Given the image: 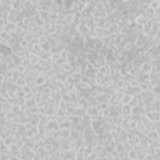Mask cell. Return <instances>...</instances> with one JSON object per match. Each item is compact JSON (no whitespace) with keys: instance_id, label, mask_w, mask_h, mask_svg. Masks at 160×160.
Segmentation results:
<instances>
[{"instance_id":"cell-1","label":"cell","mask_w":160,"mask_h":160,"mask_svg":"<svg viewBox=\"0 0 160 160\" xmlns=\"http://www.w3.org/2000/svg\"><path fill=\"white\" fill-rule=\"evenodd\" d=\"M58 124H59V129L60 130H66L71 128V122H70V116L69 115H64V116H59L56 119Z\"/></svg>"},{"instance_id":"cell-2","label":"cell","mask_w":160,"mask_h":160,"mask_svg":"<svg viewBox=\"0 0 160 160\" xmlns=\"http://www.w3.org/2000/svg\"><path fill=\"white\" fill-rule=\"evenodd\" d=\"M21 154H20V159L21 160H34L35 158V151L30 148H26V146H22L21 148Z\"/></svg>"},{"instance_id":"cell-3","label":"cell","mask_w":160,"mask_h":160,"mask_svg":"<svg viewBox=\"0 0 160 160\" xmlns=\"http://www.w3.org/2000/svg\"><path fill=\"white\" fill-rule=\"evenodd\" d=\"M38 135V128L31 124H26V130L24 132V139H34Z\"/></svg>"},{"instance_id":"cell-4","label":"cell","mask_w":160,"mask_h":160,"mask_svg":"<svg viewBox=\"0 0 160 160\" xmlns=\"http://www.w3.org/2000/svg\"><path fill=\"white\" fill-rule=\"evenodd\" d=\"M52 0H36V11H49Z\"/></svg>"},{"instance_id":"cell-5","label":"cell","mask_w":160,"mask_h":160,"mask_svg":"<svg viewBox=\"0 0 160 160\" xmlns=\"http://www.w3.org/2000/svg\"><path fill=\"white\" fill-rule=\"evenodd\" d=\"M24 19V15L21 11H15V10H11L10 14H9V18H8V21L10 22H14V24H19L21 20Z\"/></svg>"},{"instance_id":"cell-6","label":"cell","mask_w":160,"mask_h":160,"mask_svg":"<svg viewBox=\"0 0 160 160\" xmlns=\"http://www.w3.org/2000/svg\"><path fill=\"white\" fill-rule=\"evenodd\" d=\"M90 30H91V29H90V28L86 25V22H85L84 20H82V21H81V22H80V24L76 26V32H78V34L81 36V38H86V36L89 35Z\"/></svg>"},{"instance_id":"cell-7","label":"cell","mask_w":160,"mask_h":160,"mask_svg":"<svg viewBox=\"0 0 160 160\" xmlns=\"http://www.w3.org/2000/svg\"><path fill=\"white\" fill-rule=\"evenodd\" d=\"M59 141V145H60V149L61 150H69V149H72V141L70 138H62Z\"/></svg>"},{"instance_id":"cell-8","label":"cell","mask_w":160,"mask_h":160,"mask_svg":"<svg viewBox=\"0 0 160 160\" xmlns=\"http://www.w3.org/2000/svg\"><path fill=\"white\" fill-rule=\"evenodd\" d=\"M102 122H104V119H101V118L98 115V116H95V118H91L90 128H91L94 131H96L98 129H100V128L102 126Z\"/></svg>"},{"instance_id":"cell-9","label":"cell","mask_w":160,"mask_h":160,"mask_svg":"<svg viewBox=\"0 0 160 160\" xmlns=\"http://www.w3.org/2000/svg\"><path fill=\"white\" fill-rule=\"evenodd\" d=\"M45 129H46V132H48V134L54 132V131L59 130V124H58V121H56V120H48Z\"/></svg>"},{"instance_id":"cell-10","label":"cell","mask_w":160,"mask_h":160,"mask_svg":"<svg viewBox=\"0 0 160 160\" xmlns=\"http://www.w3.org/2000/svg\"><path fill=\"white\" fill-rule=\"evenodd\" d=\"M20 150H21V149H20L18 145H15V144H11V145L8 148V152H9V155H10V156L19 158V159H20V154H21Z\"/></svg>"},{"instance_id":"cell-11","label":"cell","mask_w":160,"mask_h":160,"mask_svg":"<svg viewBox=\"0 0 160 160\" xmlns=\"http://www.w3.org/2000/svg\"><path fill=\"white\" fill-rule=\"evenodd\" d=\"M131 111H132V108H131L129 104H124V105H121V108H120V116H121V118L131 116Z\"/></svg>"},{"instance_id":"cell-12","label":"cell","mask_w":160,"mask_h":160,"mask_svg":"<svg viewBox=\"0 0 160 160\" xmlns=\"http://www.w3.org/2000/svg\"><path fill=\"white\" fill-rule=\"evenodd\" d=\"M85 114L89 115L90 118H95L99 115V109H98V105H89L85 110Z\"/></svg>"},{"instance_id":"cell-13","label":"cell","mask_w":160,"mask_h":160,"mask_svg":"<svg viewBox=\"0 0 160 160\" xmlns=\"http://www.w3.org/2000/svg\"><path fill=\"white\" fill-rule=\"evenodd\" d=\"M145 116L151 121V122H159L160 121V112L159 111H148Z\"/></svg>"},{"instance_id":"cell-14","label":"cell","mask_w":160,"mask_h":160,"mask_svg":"<svg viewBox=\"0 0 160 160\" xmlns=\"http://www.w3.org/2000/svg\"><path fill=\"white\" fill-rule=\"evenodd\" d=\"M84 145H85V140L82 138V134H81V136H79L78 139H75L72 141V149L74 150H80L84 148Z\"/></svg>"},{"instance_id":"cell-15","label":"cell","mask_w":160,"mask_h":160,"mask_svg":"<svg viewBox=\"0 0 160 160\" xmlns=\"http://www.w3.org/2000/svg\"><path fill=\"white\" fill-rule=\"evenodd\" d=\"M46 82H48V80H46L45 75H44V74H39V75L35 78L34 85H35V86H38V88H42V86H44Z\"/></svg>"},{"instance_id":"cell-16","label":"cell","mask_w":160,"mask_h":160,"mask_svg":"<svg viewBox=\"0 0 160 160\" xmlns=\"http://www.w3.org/2000/svg\"><path fill=\"white\" fill-rule=\"evenodd\" d=\"M65 50V45H62L61 42H59V41H56L51 48H50V52L51 54H60L61 51H64Z\"/></svg>"},{"instance_id":"cell-17","label":"cell","mask_w":160,"mask_h":160,"mask_svg":"<svg viewBox=\"0 0 160 160\" xmlns=\"http://www.w3.org/2000/svg\"><path fill=\"white\" fill-rule=\"evenodd\" d=\"M75 150L74 149H69V150H62L61 152V156L65 159V160H74L75 159Z\"/></svg>"},{"instance_id":"cell-18","label":"cell","mask_w":160,"mask_h":160,"mask_svg":"<svg viewBox=\"0 0 160 160\" xmlns=\"http://www.w3.org/2000/svg\"><path fill=\"white\" fill-rule=\"evenodd\" d=\"M11 54H12V51H11V49H10L9 45L0 44V55H1V56L6 58V56H10Z\"/></svg>"},{"instance_id":"cell-19","label":"cell","mask_w":160,"mask_h":160,"mask_svg":"<svg viewBox=\"0 0 160 160\" xmlns=\"http://www.w3.org/2000/svg\"><path fill=\"white\" fill-rule=\"evenodd\" d=\"M68 58H69V52H68L66 50L61 51V52H60V56H59V59H58V61H56V64H59V65H65V64H68Z\"/></svg>"},{"instance_id":"cell-20","label":"cell","mask_w":160,"mask_h":160,"mask_svg":"<svg viewBox=\"0 0 160 160\" xmlns=\"http://www.w3.org/2000/svg\"><path fill=\"white\" fill-rule=\"evenodd\" d=\"M16 29H18V25H16V24H14V22H10V21H6V22H5V25H4V31H5V32H8V34L14 32Z\"/></svg>"},{"instance_id":"cell-21","label":"cell","mask_w":160,"mask_h":160,"mask_svg":"<svg viewBox=\"0 0 160 160\" xmlns=\"http://www.w3.org/2000/svg\"><path fill=\"white\" fill-rule=\"evenodd\" d=\"M96 70H98L99 74H101V75H104V76H110V71H111V69H110V66H109L108 64L101 65V66L98 68Z\"/></svg>"},{"instance_id":"cell-22","label":"cell","mask_w":160,"mask_h":160,"mask_svg":"<svg viewBox=\"0 0 160 160\" xmlns=\"http://www.w3.org/2000/svg\"><path fill=\"white\" fill-rule=\"evenodd\" d=\"M22 4H24V0H11V10L21 11L22 10Z\"/></svg>"},{"instance_id":"cell-23","label":"cell","mask_w":160,"mask_h":160,"mask_svg":"<svg viewBox=\"0 0 160 160\" xmlns=\"http://www.w3.org/2000/svg\"><path fill=\"white\" fill-rule=\"evenodd\" d=\"M139 70H140L141 72H145V74H150V70H151V62H150V61H144V62L140 65Z\"/></svg>"},{"instance_id":"cell-24","label":"cell","mask_w":160,"mask_h":160,"mask_svg":"<svg viewBox=\"0 0 160 160\" xmlns=\"http://www.w3.org/2000/svg\"><path fill=\"white\" fill-rule=\"evenodd\" d=\"M28 61H29V64H30V66H31V68H34V66H36V65L39 64V61H40V59H39V56H38V55H34V54H30V55H29V58H28Z\"/></svg>"},{"instance_id":"cell-25","label":"cell","mask_w":160,"mask_h":160,"mask_svg":"<svg viewBox=\"0 0 160 160\" xmlns=\"http://www.w3.org/2000/svg\"><path fill=\"white\" fill-rule=\"evenodd\" d=\"M10 135H11V131L6 128V125H0V138L5 139L6 136H10Z\"/></svg>"},{"instance_id":"cell-26","label":"cell","mask_w":160,"mask_h":160,"mask_svg":"<svg viewBox=\"0 0 160 160\" xmlns=\"http://www.w3.org/2000/svg\"><path fill=\"white\" fill-rule=\"evenodd\" d=\"M9 41H10V34H8L5 31L0 32V44L9 45Z\"/></svg>"},{"instance_id":"cell-27","label":"cell","mask_w":160,"mask_h":160,"mask_svg":"<svg viewBox=\"0 0 160 160\" xmlns=\"http://www.w3.org/2000/svg\"><path fill=\"white\" fill-rule=\"evenodd\" d=\"M152 11L160 10V1L159 0H149V5H148Z\"/></svg>"},{"instance_id":"cell-28","label":"cell","mask_w":160,"mask_h":160,"mask_svg":"<svg viewBox=\"0 0 160 160\" xmlns=\"http://www.w3.org/2000/svg\"><path fill=\"white\" fill-rule=\"evenodd\" d=\"M159 109H160V99H155V100L150 104L149 111H159Z\"/></svg>"},{"instance_id":"cell-29","label":"cell","mask_w":160,"mask_h":160,"mask_svg":"<svg viewBox=\"0 0 160 160\" xmlns=\"http://www.w3.org/2000/svg\"><path fill=\"white\" fill-rule=\"evenodd\" d=\"M78 106L79 108H81V109H84V110H86V108L89 106V101H88V99H85V98H80V99H78Z\"/></svg>"},{"instance_id":"cell-30","label":"cell","mask_w":160,"mask_h":160,"mask_svg":"<svg viewBox=\"0 0 160 160\" xmlns=\"http://www.w3.org/2000/svg\"><path fill=\"white\" fill-rule=\"evenodd\" d=\"M139 89H140V91H150V88H151V85H150V82L149 81H142V82H139Z\"/></svg>"},{"instance_id":"cell-31","label":"cell","mask_w":160,"mask_h":160,"mask_svg":"<svg viewBox=\"0 0 160 160\" xmlns=\"http://www.w3.org/2000/svg\"><path fill=\"white\" fill-rule=\"evenodd\" d=\"M150 92L156 98V99H160V86L159 85H152L150 88Z\"/></svg>"},{"instance_id":"cell-32","label":"cell","mask_w":160,"mask_h":160,"mask_svg":"<svg viewBox=\"0 0 160 160\" xmlns=\"http://www.w3.org/2000/svg\"><path fill=\"white\" fill-rule=\"evenodd\" d=\"M92 151H94V148H92L91 145H89V144H85V145H84V148H82V152H84L85 159H86Z\"/></svg>"},{"instance_id":"cell-33","label":"cell","mask_w":160,"mask_h":160,"mask_svg":"<svg viewBox=\"0 0 160 160\" xmlns=\"http://www.w3.org/2000/svg\"><path fill=\"white\" fill-rule=\"evenodd\" d=\"M84 115H85V110H84V109H81V108H79V106H76V108L74 109V111H72V115H71V116L82 118Z\"/></svg>"},{"instance_id":"cell-34","label":"cell","mask_w":160,"mask_h":160,"mask_svg":"<svg viewBox=\"0 0 160 160\" xmlns=\"http://www.w3.org/2000/svg\"><path fill=\"white\" fill-rule=\"evenodd\" d=\"M50 51H44V50H40V52L38 54L39 59L40 60H50Z\"/></svg>"},{"instance_id":"cell-35","label":"cell","mask_w":160,"mask_h":160,"mask_svg":"<svg viewBox=\"0 0 160 160\" xmlns=\"http://www.w3.org/2000/svg\"><path fill=\"white\" fill-rule=\"evenodd\" d=\"M79 136H81V132H80V131H78L76 129L71 128V129H70V135H69V138H70L71 140H75V139H78Z\"/></svg>"},{"instance_id":"cell-36","label":"cell","mask_w":160,"mask_h":160,"mask_svg":"<svg viewBox=\"0 0 160 160\" xmlns=\"http://www.w3.org/2000/svg\"><path fill=\"white\" fill-rule=\"evenodd\" d=\"M38 15L45 24L49 22V11H38Z\"/></svg>"},{"instance_id":"cell-37","label":"cell","mask_w":160,"mask_h":160,"mask_svg":"<svg viewBox=\"0 0 160 160\" xmlns=\"http://www.w3.org/2000/svg\"><path fill=\"white\" fill-rule=\"evenodd\" d=\"M131 99H132V96H130L129 94H124L122 98H121V100H120V104H121V105H124V104H130Z\"/></svg>"},{"instance_id":"cell-38","label":"cell","mask_w":160,"mask_h":160,"mask_svg":"<svg viewBox=\"0 0 160 160\" xmlns=\"http://www.w3.org/2000/svg\"><path fill=\"white\" fill-rule=\"evenodd\" d=\"M8 71H9V70H8L6 64H5L4 61H0V75H1V76H5Z\"/></svg>"},{"instance_id":"cell-39","label":"cell","mask_w":160,"mask_h":160,"mask_svg":"<svg viewBox=\"0 0 160 160\" xmlns=\"http://www.w3.org/2000/svg\"><path fill=\"white\" fill-rule=\"evenodd\" d=\"M2 144H4L6 148H9V146L12 144V136L10 135V136H6L5 139H2Z\"/></svg>"},{"instance_id":"cell-40","label":"cell","mask_w":160,"mask_h":160,"mask_svg":"<svg viewBox=\"0 0 160 160\" xmlns=\"http://www.w3.org/2000/svg\"><path fill=\"white\" fill-rule=\"evenodd\" d=\"M9 160H20V159H19V158H15V156H10Z\"/></svg>"}]
</instances>
